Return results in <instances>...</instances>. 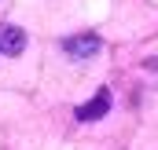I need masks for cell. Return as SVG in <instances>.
<instances>
[{"label":"cell","instance_id":"cell-2","mask_svg":"<svg viewBox=\"0 0 158 150\" xmlns=\"http://www.w3.org/2000/svg\"><path fill=\"white\" fill-rule=\"evenodd\" d=\"M110 110V92H96V99H88L85 106H77V121H99L103 113Z\"/></svg>","mask_w":158,"mask_h":150},{"label":"cell","instance_id":"cell-1","mask_svg":"<svg viewBox=\"0 0 158 150\" xmlns=\"http://www.w3.org/2000/svg\"><path fill=\"white\" fill-rule=\"evenodd\" d=\"M63 51L74 55V59H88V55L99 51V37H92V33H85V37H66L63 40Z\"/></svg>","mask_w":158,"mask_h":150},{"label":"cell","instance_id":"cell-3","mask_svg":"<svg viewBox=\"0 0 158 150\" xmlns=\"http://www.w3.org/2000/svg\"><path fill=\"white\" fill-rule=\"evenodd\" d=\"M22 48H26V33L19 26H4L0 30V51L4 55H22Z\"/></svg>","mask_w":158,"mask_h":150}]
</instances>
